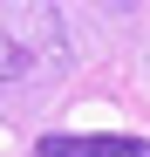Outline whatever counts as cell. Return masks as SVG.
Segmentation results:
<instances>
[{
	"instance_id": "6da1fadb",
	"label": "cell",
	"mask_w": 150,
	"mask_h": 157,
	"mask_svg": "<svg viewBox=\"0 0 150 157\" xmlns=\"http://www.w3.org/2000/svg\"><path fill=\"white\" fill-rule=\"evenodd\" d=\"M68 68V21L41 0H0V89L48 82Z\"/></svg>"
},
{
	"instance_id": "7a4b0ae2",
	"label": "cell",
	"mask_w": 150,
	"mask_h": 157,
	"mask_svg": "<svg viewBox=\"0 0 150 157\" xmlns=\"http://www.w3.org/2000/svg\"><path fill=\"white\" fill-rule=\"evenodd\" d=\"M34 157H150L143 137H41Z\"/></svg>"
}]
</instances>
